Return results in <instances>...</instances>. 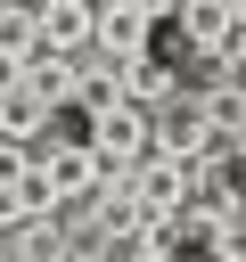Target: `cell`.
<instances>
[{
    "label": "cell",
    "mask_w": 246,
    "mask_h": 262,
    "mask_svg": "<svg viewBox=\"0 0 246 262\" xmlns=\"http://www.w3.org/2000/svg\"><path fill=\"white\" fill-rule=\"evenodd\" d=\"M90 25H98L90 0H41V49L49 57H90Z\"/></svg>",
    "instance_id": "cell-4"
},
{
    "label": "cell",
    "mask_w": 246,
    "mask_h": 262,
    "mask_svg": "<svg viewBox=\"0 0 246 262\" xmlns=\"http://www.w3.org/2000/svg\"><path fill=\"white\" fill-rule=\"evenodd\" d=\"M33 49H41V8H0V57L25 66Z\"/></svg>",
    "instance_id": "cell-9"
},
{
    "label": "cell",
    "mask_w": 246,
    "mask_h": 262,
    "mask_svg": "<svg viewBox=\"0 0 246 262\" xmlns=\"http://www.w3.org/2000/svg\"><path fill=\"white\" fill-rule=\"evenodd\" d=\"M123 262H172V246H164V237H148V246H131Z\"/></svg>",
    "instance_id": "cell-11"
},
{
    "label": "cell",
    "mask_w": 246,
    "mask_h": 262,
    "mask_svg": "<svg viewBox=\"0 0 246 262\" xmlns=\"http://www.w3.org/2000/svg\"><path fill=\"white\" fill-rule=\"evenodd\" d=\"M0 262H8V254H0Z\"/></svg>",
    "instance_id": "cell-13"
},
{
    "label": "cell",
    "mask_w": 246,
    "mask_h": 262,
    "mask_svg": "<svg viewBox=\"0 0 246 262\" xmlns=\"http://www.w3.org/2000/svg\"><path fill=\"white\" fill-rule=\"evenodd\" d=\"M90 147H98V156H123L131 172H139L148 156H164V147H156V115H139V106L98 115V123H90Z\"/></svg>",
    "instance_id": "cell-3"
},
{
    "label": "cell",
    "mask_w": 246,
    "mask_h": 262,
    "mask_svg": "<svg viewBox=\"0 0 246 262\" xmlns=\"http://www.w3.org/2000/svg\"><path fill=\"white\" fill-rule=\"evenodd\" d=\"M115 82H123V106H139V115H156V106H172V66H156V57H131V66H115Z\"/></svg>",
    "instance_id": "cell-7"
},
{
    "label": "cell",
    "mask_w": 246,
    "mask_h": 262,
    "mask_svg": "<svg viewBox=\"0 0 246 262\" xmlns=\"http://www.w3.org/2000/svg\"><path fill=\"white\" fill-rule=\"evenodd\" d=\"M74 82H82V57H49V49H33L25 57V98L33 106H74Z\"/></svg>",
    "instance_id": "cell-5"
},
{
    "label": "cell",
    "mask_w": 246,
    "mask_h": 262,
    "mask_svg": "<svg viewBox=\"0 0 246 262\" xmlns=\"http://www.w3.org/2000/svg\"><path fill=\"white\" fill-rule=\"evenodd\" d=\"M172 25L189 33V49H221V41H230V25H238V0H180V8H172Z\"/></svg>",
    "instance_id": "cell-6"
},
{
    "label": "cell",
    "mask_w": 246,
    "mask_h": 262,
    "mask_svg": "<svg viewBox=\"0 0 246 262\" xmlns=\"http://www.w3.org/2000/svg\"><path fill=\"white\" fill-rule=\"evenodd\" d=\"M213 262H246V205H230V221L213 229Z\"/></svg>",
    "instance_id": "cell-10"
},
{
    "label": "cell",
    "mask_w": 246,
    "mask_h": 262,
    "mask_svg": "<svg viewBox=\"0 0 246 262\" xmlns=\"http://www.w3.org/2000/svg\"><path fill=\"white\" fill-rule=\"evenodd\" d=\"M172 8H156V0H98V25H90V57H107V66H131V57H148V41H156V25H164Z\"/></svg>",
    "instance_id": "cell-1"
},
{
    "label": "cell",
    "mask_w": 246,
    "mask_h": 262,
    "mask_svg": "<svg viewBox=\"0 0 246 262\" xmlns=\"http://www.w3.org/2000/svg\"><path fill=\"white\" fill-rule=\"evenodd\" d=\"M230 164H246V131H238V156H230Z\"/></svg>",
    "instance_id": "cell-12"
},
{
    "label": "cell",
    "mask_w": 246,
    "mask_h": 262,
    "mask_svg": "<svg viewBox=\"0 0 246 262\" xmlns=\"http://www.w3.org/2000/svg\"><path fill=\"white\" fill-rule=\"evenodd\" d=\"M82 213H90V229H98L107 246H123V254H131V246H148V237H164V246H172V229H164V221H156V213H148L131 188H107V196H90Z\"/></svg>",
    "instance_id": "cell-2"
},
{
    "label": "cell",
    "mask_w": 246,
    "mask_h": 262,
    "mask_svg": "<svg viewBox=\"0 0 246 262\" xmlns=\"http://www.w3.org/2000/svg\"><path fill=\"white\" fill-rule=\"evenodd\" d=\"M0 254H8V262H66V229H57V221H16V229L0 237Z\"/></svg>",
    "instance_id": "cell-8"
}]
</instances>
